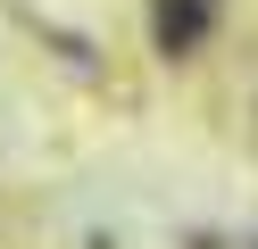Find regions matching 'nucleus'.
I'll return each mask as SVG.
<instances>
[{"mask_svg": "<svg viewBox=\"0 0 258 249\" xmlns=\"http://www.w3.org/2000/svg\"><path fill=\"white\" fill-rule=\"evenodd\" d=\"M208 25V0H158V42L167 50H191Z\"/></svg>", "mask_w": 258, "mask_h": 249, "instance_id": "obj_1", "label": "nucleus"}]
</instances>
